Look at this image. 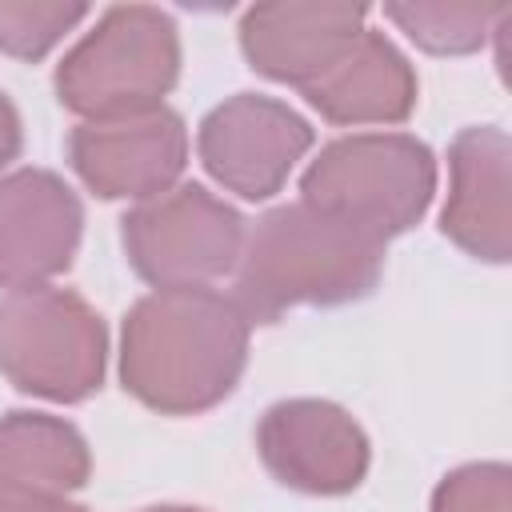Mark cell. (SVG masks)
<instances>
[{"label":"cell","mask_w":512,"mask_h":512,"mask_svg":"<svg viewBox=\"0 0 512 512\" xmlns=\"http://www.w3.org/2000/svg\"><path fill=\"white\" fill-rule=\"evenodd\" d=\"M140 512H204V508H192V504H156V508H140Z\"/></svg>","instance_id":"20"},{"label":"cell","mask_w":512,"mask_h":512,"mask_svg":"<svg viewBox=\"0 0 512 512\" xmlns=\"http://www.w3.org/2000/svg\"><path fill=\"white\" fill-rule=\"evenodd\" d=\"M80 20H88V4H56V0H0V52L16 60L48 56Z\"/></svg>","instance_id":"16"},{"label":"cell","mask_w":512,"mask_h":512,"mask_svg":"<svg viewBox=\"0 0 512 512\" xmlns=\"http://www.w3.org/2000/svg\"><path fill=\"white\" fill-rule=\"evenodd\" d=\"M0 512H88L80 504H72L68 496L60 500H28V504H0Z\"/></svg>","instance_id":"19"},{"label":"cell","mask_w":512,"mask_h":512,"mask_svg":"<svg viewBox=\"0 0 512 512\" xmlns=\"http://www.w3.org/2000/svg\"><path fill=\"white\" fill-rule=\"evenodd\" d=\"M180 76V32L152 4H112L96 28L64 52L56 96L84 120L160 108Z\"/></svg>","instance_id":"3"},{"label":"cell","mask_w":512,"mask_h":512,"mask_svg":"<svg viewBox=\"0 0 512 512\" xmlns=\"http://www.w3.org/2000/svg\"><path fill=\"white\" fill-rule=\"evenodd\" d=\"M256 452L272 480L308 496H344L368 472L364 428L332 400L296 396L272 404L256 424Z\"/></svg>","instance_id":"9"},{"label":"cell","mask_w":512,"mask_h":512,"mask_svg":"<svg viewBox=\"0 0 512 512\" xmlns=\"http://www.w3.org/2000/svg\"><path fill=\"white\" fill-rule=\"evenodd\" d=\"M364 4H328V0H284L256 4L240 20L244 60L296 92L312 84L364 28Z\"/></svg>","instance_id":"12"},{"label":"cell","mask_w":512,"mask_h":512,"mask_svg":"<svg viewBox=\"0 0 512 512\" xmlns=\"http://www.w3.org/2000/svg\"><path fill=\"white\" fill-rule=\"evenodd\" d=\"M436 196V156L408 132H352L316 152L300 200L336 212L380 240L408 232Z\"/></svg>","instance_id":"5"},{"label":"cell","mask_w":512,"mask_h":512,"mask_svg":"<svg viewBox=\"0 0 512 512\" xmlns=\"http://www.w3.org/2000/svg\"><path fill=\"white\" fill-rule=\"evenodd\" d=\"M432 512H512V472L500 460L464 464L432 492Z\"/></svg>","instance_id":"17"},{"label":"cell","mask_w":512,"mask_h":512,"mask_svg":"<svg viewBox=\"0 0 512 512\" xmlns=\"http://www.w3.org/2000/svg\"><path fill=\"white\" fill-rule=\"evenodd\" d=\"M384 248L388 240L336 212L304 200L280 204L244 228L232 300L252 324H272L292 308L364 300L384 272Z\"/></svg>","instance_id":"2"},{"label":"cell","mask_w":512,"mask_h":512,"mask_svg":"<svg viewBox=\"0 0 512 512\" xmlns=\"http://www.w3.org/2000/svg\"><path fill=\"white\" fill-rule=\"evenodd\" d=\"M92 472L88 440L48 412L0 416V504L60 500Z\"/></svg>","instance_id":"14"},{"label":"cell","mask_w":512,"mask_h":512,"mask_svg":"<svg viewBox=\"0 0 512 512\" xmlns=\"http://www.w3.org/2000/svg\"><path fill=\"white\" fill-rule=\"evenodd\" d=\"M120 244L152 288H212L236 268L244 220L200 184H172L120 220Z\"/></svg>","instance_id":"6"},{"label":"cell","mask_w":512,"mask_h":512,"mask_svg":"<svg viewBox=\"0 0 512 512\" xmlns=\"http://www.w3.org/2000/svg\"><path fill=\"white\" fill-rule=\"evenodd\" d=\"M300 96L328 124H404L416 108V72L384 32L360 28L352 44L300 88Z\"/></svg>","instance_id":"13"},{"label":"cell","mask_w":512,"mask_h":512,"mask_svg":"<svg viewBox=\"0 0 512 512\" xmlns=\"http://www.w3.org/2000/svg\"><path fill=\"white\" fill-rule=\"evenodd\" d=\"M252 320L216 288H152L120 328V380L160 416H196L232 396Z\"/></svg>","instance_id":"1"},{"label":"cell","mask_w":512,"mask_h":512,"mask_svg":"<svg viewBox=\"0 0 512 512\" xmlns=\"http://www.w3.org/2000/svg\"><path fill=\"white\" fill-rule=\"evenodd\" d=\"M84 232L80 196L48 168H16L0 176V288L52 284Z\"/></svg>","instance_id":"10"},{"label":"cell","mask_w":512,"mask_h":512,"mask_svg":"<svg viewBox=\"0 0 512 512\" xmlns=\"http://www.w3.org/2000/svg\"><path fill=\"white\" fill-rule=\"evenodd\" d=\"M440 232L476 260L504 264L512 256V144L504 128L472 124L452 140Z\"/></svg>","instance_id":"11"},{"label":"cell","mask_w":512,"mask_h":512,"mask_svg":"<svg viewBox=\"0 0 512 512\" xmlns=\"http://www.w3.org/2000/svg\"><path fill=\"white\" fill-rule=\"evenodd\" d=\"M20 144H24V132H20V112L16 104L0 92V172L20 156Z\"/></svg>","instance_id":"18"},{"label":"cell","mask_w":512,"mask_h":512,"mask_svg":"<svg viewBox=\"0 0 512 512\" xmlns=\"http://www.w3.org/2000/svg\"><path fill=\"white\" fill-rule=\"evenodd\" d=\"M108 364V332L100 312L56 284L0 292V376L40 400H88Z\"/></svg>","instance_id":"4"},{"label":"cell","mask_w":512,"mask_h":512,"mask_svg":"<svg viewBox=\"0 0 512 512\" xmlns=\"http://www.w3.org/2000/svg\"><path fill=\"white\" fill-rule=\"evenodd\" d=\"M312 148V124L276 96L236 92L220 100L196 132L208 176L240 200H268Z\"/></svg>","instance_id":"7"},{"label":"cell","mask_w":512,"mask_h":512,"mask_svg":"<svg viewBox=\"0 0 512 512\" xmlns=\"http://www.w3.org/2000/svg\"><path fill=\"white\" fill-rule=\"evenodd\" d=\"M68 164L100 200H152L180 184L188 128L172 108L84 120L68 136Z\"/></svg>","instance_id":"8"},{"label":"cell","mask_w":512,"mask_h":512,"mask_svg":"<svg viewBox=\"0 0 512 512\" xmlns=\"http://www.w3.org/2000/svg\"><path fill=\"white\" fill-rule=\"evenodd\" d=\"M508 4H384V16L432 56H468L484 48Z\"/></svg>","instance_id":"15"}]
</instances>
